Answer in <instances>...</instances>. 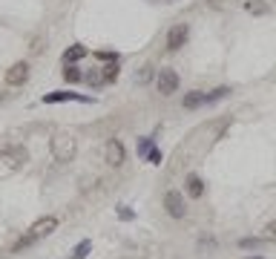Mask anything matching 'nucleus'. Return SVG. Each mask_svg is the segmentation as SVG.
<instances>
[{
  "label": "nucleus",
  "instance_id": "nucleus-1",
  "mask_svg": "<svg viewBox=\"0 0 276 259\" xmlns=\"http://www.w3.org/2000/svg\"><path fill=\"white\" fill-rule=\"evenodd\" d=\"M55 227H58V216H43V219H38V222H35L32 227L17 239V245L12 248V254H23L26 248H32L35 242H40L43 236H49Z\"/></svg>",
  "mask_w": 276,
  "mask_h": 259
},
{
  "label": "nucleus",
  "instance_id": "nucleus-2",
  "mask_svg": "<svg viewBox=\"0 0 276 259\" xmlns=\"http://www.w3.org/2000/svg\"><path fill=\"white\" fill-rule=\"evenodd\" d=\"M75 138L69 136H55L52 138V155L58 158V161H72L75 158Z\"/></svg>",
  "mask_w": 276,
  "mask_h": 259
},
{
  "label": "nucleus",
  "instance_id": "nucleus-3",
  "mask_svg": "<svg viewBox=\"0 0 276 259\" xmlns=\"http://www.w3.org/2000/svg\"><path fill=\"white\" fill-rule=\"evenodd\" d=\"M164 210H167L173 219H184L187 207H184V196H181L179 190H167V193H164Z\"/></svg>",
  "mask_w": 276,
  "mask_h": 259
},
{
  "label": "nucleus",
  "instance_id": "nucleus-4",
  "mask_svg": "<svg viewBox=\"0 0 276 259\" xmlns=\"http://www.w3.org/2000/svg\"><path fill=\"white\" fill-rule=\"evenodd\" d=\"M156 84H158V92H161V95H173V92H179V72L164 67L161 72H158V78H156Z\"/></svg>",
  "mask_w": 276,
  "mask_h": 259
},
{
  "label": "nucleus",
  "instance_id": "nucleus-5",
  "mask_svg": "<svg viewBox=\"0 0 276 259\" xmlns=\"http://www.w3.org/2000/svg\"><path fill=\"white\" fill-rule=\"evenodd\" d=\"M187 37H190V26H187V23H176V26L167 32V49L170 52L181 49V46L187 43Z\"/></svg>",
  "mask_w": 276,
  "mask_h": 259
},
{
  "label": "nucleus",
  "instance_id": "nucleus-6",
  "mask_svg": "<svg viewBox=\"0 0 276 259\" xmlns=\"http://www.w3.org/2000/svg\"><path fill=\"white\" fill-rule=\"evenodd\" d=\"M26 81H29V64L26 61H17L6 69V84L9 86H23Z\"/></svg>",
  "mask_w": 276,
  "mask_h": 259
},
{
  "label": "nucleus",
  "instance_id": "nucleus-7",
  "mask_svg": "<svg viewBox=\"0 0 276 259\" xmlns=\"http://www.w3.org/2000/svg\"><path fill=\"white\" fill-rule=\"evenodd\" d=\"M124 158H127V150H124V144L113 138L110 144H107V164H113V167H121L124 164Z\"/></svg>",
  "mask_w": 276,
  "mask_h": 259
},
{
  "label": "nucleus",
  "instance_id": "nucleus-8",
  "mask_svg": "<svg viewBox=\"0 0 276 259\" xmlns=\"http://www.w3.org/2000/svg\"><path fill=\"white\" fill-rule=\"evenodd\" d=\"M61 101H89L78 92H69V89H58V92H46L43 95V104H61Z\"/></svg>",
  "mask_w": 276,
  "mask_h": 259
},
{
  "label": "nucleus",
  "instance_id": "nucleus-9",
  "mask_svg": "<svg viewBox=\"0 0 276 259\" xmlns=\"http://www.w3.org/2000/svg\"><path fill=\"white\" fill-rule=\"evenodd\" d=\"M3 158L12 164V167H17V164H23L26 158H29V153H26V147H3Z\"/></svg>",
  "mask_w": 276,
  "mask_h": 259
},
{
  "label": "nucleus",
  "instance_id": "nucleus-10",
  "mask_svg": "<svg viewBox=\"0 0 276 259\" xmlns=\"http://www.w3.org/2000/svg\"><path fill=\"white\" fill-rule=\"evenodd\" d=\"M184 110H198V107H204L207 104V92H201V89H193V92H187L184 95Z\"/></svg>",
  "mask_w": 276,
  "mask_h": 259
},
{
  "label": "nucleus",
  "instance_id": "nucleus-11",
  "mask_svg": "<svg viewBox=\"0 0 276 259\" xmlns=\"http://www.w3.org/2000/svg\"><path fill=\"white\" fill-rule=\"evenodd\" d=\"M187 193H190L193 199H201V196H204V182H201L198 176H187Z\"/></svg>",
  "mask_w": 276,
  "mask_h": 259
},
{
  "label": "nucleus",
  "instance_id": "nucleus-12",
  "mask_svg": "<svg viewBox=\"0 0 276 259\" xmlns=\"http://www.w3.org/2000/svg\"><path fill=\"white\" fill-rule=\"evenodd\" d=\"M83 55H86V46H69L64 52V64H75V61H81Z\"/></svg>",
  "mask_w": 276,
  "mask_h": 259
},
{
  "label": "nucleus",
  "instance_id": "nucleus-13",
  "mask_svg": "<svg viewBox=\"0 0 276 259\" xmlns=\"http://www.w3.org/2000/svg\"><path fill=\"white\" fill-rule=\"evenodd\" d=\"M64 78H66V84H78V81H83V72L78 67H72V64H66Z\"/></svg>",
  "mask_w": 276,
  "mask_h": 259
},
{
  "label": "nucleus",
  "instance_id": "nucleus-14",
  "mask_svg": "<svg viewBox=\"0 0 276 259\" xmlns=\"http://www.w3.org/2000/svg\"><path fill=\"white\" fill-rule=\"evenodd\" d=\"M89 251H92V242L83 239V242H78V245H75V251H72V257H69V259H86V254H89Z\"/></svg>",
  "mask_w": 276,
  "mask_h": 259
},
{
  "label": "nucleus",
  "instance_id": "nucleus-15",
  "mask_svg": "<svg viewBox=\"0 0 276 259\" xmlns=\"http://www.w3.org/2000/svg\"><path fill=\"white\" fill-rule=\"evenodd\" d=\"M228 92H230L228 86H219V89H213V92H207V104H213V101H222V98H225Z\"/></svg>",
  "mask_w": 276,
  "mask_h": 259
},
{
  "label": "nucleus",
  "instance_id": "nucleus-16",
  "mask_svg": "<svg viewBox=\"0 0 276 259\" xmlns=\"http://www.w3.org/2000/svg\"><path fill=\"white\" fill-rule=\"evenodd\" d=\"M150 153H153V138H144L138 144V155H150Z\"/></svg>",
  "mask_w": 276,
  "mask_h": 259
},
{
  "label": "nucleus",
  "instance_id": "nucleus-17",
  "mask_svg": "<svg viewBox=\"0 0 276 259\" xmlns=\"http://www.w3.org/2000/svg\"><path fill=\"white\" fill-rule=\"evenodd\" d=\"M104 69H107V72L101 75L104 81H115V78H118V64H113V67H104Z\"/></svg>",
  "mask_w": 276,
  "mask_h": 259
},
{
  "label": "nucleus",
  "instance_id": "nucleus-18",
  "mask_svg": "<svg viewBox=\"0 0 276 259\" xmlns=\"http://www.w3.org/2000/svg\"><path fill=\"white\" fill-rule=\"evenodd\" d=\"M247 9L256 12V15H265V12H268V6H262V3H247Z\"/></svg>",
  "mask_w": 276,
  "mask_h": 259
},
{
  "label": "nucleus",
  "instance_id": "nucleus-19",
  "mask_svg": "<svg viewBox=\"0 0 276 259\" xmlns=\"http://www.w3.org/2000/svg\"><path fill=\"white\" fill-rule=\"evenodd\" d=\"M265 239H268V242H276V222L268 224V233H265Z\"/></svg>",
  "mask_w": 276,
  "mask_h": 259
},
{
  "label": "nucleus",
  "instance_id": "nucleus-20",
  "mask_svg": "<svg viewBox=\"0 0 276 259\" xmlns=\"http://www.w3.org/2000/svg\"><path fill=\"white\" fill-rule=\"evenodd\" d=\"M147 158H150V164H161V153H158L156 147H153V153L147 155Z\"/></svg>",
  "mask_w": 276,
  "mask_h": 259
},
{
  "label": "nucleus",
  "instance_id": "nucleus-21",
  "mask_svg": "<svg viewBox=\"0 0 276 259\" xmlns=\"http://www.w3.org/2000/svg\"><path fill=\"white\" fill-rule=\"evenodd\" d=\"M150 75H153V69H150V67H144V69H141V75H138V81L144 84V81H150Z\"/></svg>",
  "mask_w": 276,
  "mask_h": 259
},
{
  "label": "nucleus",
  "instance_id": "nucleus-22",
  "mask_svg": "<svg viewBox=\"0 0 276 259\" xmlns=\"http://www.w3.org/2000/svg\"><path fill=\"white\" fill-rule=\"evenodd\" d=\"M262 239H242V248H256Z\"/></svg>",
  "mask_w": 276,
  "mask_h": 259
}]
</instances>
